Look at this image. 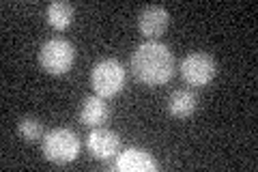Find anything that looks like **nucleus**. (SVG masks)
I'll list each match as a JSON object with an SVG mask.
<instances>
[{"mask_svg": "<svg viewBox=\"0 0 258 172\" xmlns=\"http://www.w3.org/2000/svg\"><path fill=\"white\" fill-rule=\"evenodd\" d=\"M134 78L147 86L166 84L174 73V56L161 41H144L132 54Z\"/></svg>", "mask_w": 258, "mask_h": 172, "instance_id": "1", "label": "nucleus"}, {"mask_svg": "<svg viewBox=\"0 0 258 172\" xmlns=\"http://www.w3.org/2000/svg\"><path fill=\"white\" fill-rule=\"evenodd\" d=\"M80 153L78 136L67 127H56L43 136V157L56 166L71 163Z\"/></svg>", "mask_w": 258, "mask_h": 172, "instance_id": "2", "label": "nucleus"}, {"mask_svg": "<svg viewBox=\"0 0 258 172\" xmlns=\"http://www.w3.org/2000/svg\"><path fill=\"white\" fill-rule=\"evenodd\" d=\"M127 71L116 59H103L93 67L91 71V84L93 91L99 97H114L123 91Z\"/></svg>", "mask_w": 258, "mask_h": 172, "instance_id": "3", "label": "nucleus"}, {"mask_svg": "<svg viewBox=\"0 0 258 172\" xmlns=\"http://www.w3.org/2000/svg\"><path fill=\"white\" fill-rule=\"evenodd\" d=\"M76 61V50L67 39L54 37L43 41V45L39 47V65L52 76H62L71 69V65Z\"/></svg>", "mask_w": 258, "mask_h": 172, "instance_id": "4", "label": "nucleus"}, {"mask_svg": "<svg viewBox=\"0 0 258 172\" xmlns=\"http://www.w3.org/2000/svg\"><path fill=\"white\" fill-rule=\"evenodd\" d=\"M217 76V63L207 52H189L181 61V78L189 86H207Z\"/></svg>", "mask_w": 258, "mask_h": 172, "instance_id": "5", "label": "nucleus"}, {"mask_svg": "<svg viewBox=\"0 0 258 172\" xmlns=\"http://www.w3.org/2000/svg\"><path fill=\"white\" fill-rule=\"evenodd\" d=\"M86 146L95 159H112L120 151V138L112 129L97 127L86 138Z\"/></svg>", "mask_w": 258, "mask_h": 172, "instance_id": "6", "label": "nucleus"}, {"mask_svg": "<svg viewBox=\"0 0 258 172\" xmlns=\"http://www.w3.org/2000/svg\"><path fill=\"white\" fill-rule=\"evenodd\" d=\"M168 24H170V13L159 5H149L140 11L138 18V28L147 39H157L159 35H164Z\"/></svg>", "mask_w": 258, "mask_h": 172, "instance_id": "7", "label": "nucleus"}, {"mask_svg": "<svg viewBox=\"0 0 258 172\" xmlns=\"http://www.w3.org/2000/svg\"><path fill=\"white\" fill-rule=\"evenodd\" d=\"M116 170L120 172H155L157 170V161L153 159V155L149 151L142 149H125L123 153H118L114 157Z\"/></svg>", "mask_w": 258, "mask_h": 172, "instance_id": "8", "label": "nucleus"}, {"mask_svg": "<svg viewBox=\"0 0 258 172\" xmlns=\"http://www.w3.org/2000/svg\"><path fill=\"white\" fill-rule=\"evenodd\" d=\"M78 117L88 127H101L103 123L110 119V105L103 101V97H99V95H88L82 99V103H80Z\"/></svg>", "mask_w": 258, "mask_h": 172, "instance_id": "9", "label": "nucleus"}, {"mask_svg": "<svg viewBox=\"0 0 258 172\" xmlns=\"http://www.w3.org/2000/svg\"><path fill=\"white\" fill-rule=\"evenodd\" d=\"M198 108V97L189 88H179L168 97V112L176 119H187Z\"/></svg>", "mask_w": 258, "mask_h": 172, "instance_id": "10", "label": "nucleus"}, {"mask_svg": "<svg viewBox=\"0 0 258 172\" xmlns=\"http://www.w3.org/2000/svg\"><path fill=\"white\" fill-rule=\"evenodd\" d=\"M45 18H47V24L56 30H64L71 26L74 22V7L64 0H56V3H50L45 9Z\"/></svg>", "mask_w": 258, "mask_h": 172, "instance_id": "11", "label": "nucleus"}, {"mask_svg": "<svg viewBox=\"0 0 258 172\" xmlns=\"http://www.w3.org/2000/svg\"><path fill=\"white\" fill-rule=\"evenodd\" d=\"M18 134L22 136V140L26 142H37L43 136V125L35 117H24L18 123Z\"/></svg>", "mask_w": 258, "mask_h": 172, "instance_id": "12", "label": "nucleus"}]
</instances>
